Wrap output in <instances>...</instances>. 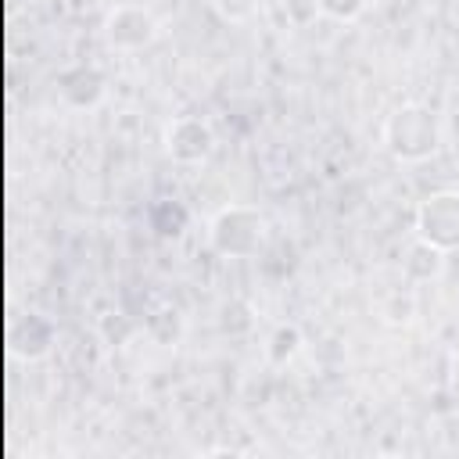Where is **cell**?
Instances as JSON below:
<instances>
[{"label":"cell","instance_id":"6da1fadb","mask_svg":"<svg viewBox=\"0 0 459 459\" xmlns=\"http://www.w3.org/2000/svg\"><path fill=\"white\" fill-rule=\"evenodd\" d=\"M380 140H384V151L394 161H402V165H423V161H430L441 151L445 133H441V118H437V111L430 104L405 100V104H398L384 118Z\"/></svg>","mask_w":459,"mask_h":459},{"label":"cell","instance_id":"7a4b0ae2","mask_svg":"<svg viewBox=\"0 0 459 459\" xmlns=\"http://www.w3.org/2000/svg\"><path fill=\"white\" fill-rule=\"evenodd\" d=\"M269 237V219L255 204H226L212 215L208 222V244L222 258H255L265 247Z\"/></svg>","mask_w":459,"mask_h":459},{"label":"cell","instance_id":"3957f363","mask_svg":"<svg viewBox=\"0 0 459 459\" xmlns=\"http://www.w3.org/2000/svg\"><path fill=\"white\" fill-rule=\"evenodd\" d=\"M412 233L445 255L459 251V190H434L412 212Z\"/></svg>","mask_w":459,"mask_h":459},{"label":"cell","instance_id":"277c9868","mask_svg":"<svg viewBox=\"0 0 459 459\" xmlns=\"http://www.w3.org/2000/svg\"><path fill=\"white\" fill-rule=\"evenodd\" d=\"M100 32H104V43L111 50L136 54V50H147L158 39L161 25L143 4H115V7H108Z\"/></svg>","mask_w":459,"mask_h":459},{"label":"cell","instance_id":"5b68a950","mask_svg":"<svg viewBox=\"0 0 459 459\" xmlns=\"http://www.w3.org/2000/svg\"><path fill=\"white\" fill-rule=\"evenodd\" d=\"M161 147L176 165H201L215 151V129L201 115H176L161 129Z\"/></svg>","mask_w":459,"mask_h":459},{"label":"cell","instance_id":"8992f818","mask_svg":"<svg viewBox=\"0 0 459 459\" xmlns=\"http://www.w3.org/2000/svg\"><path fill=\"white\" fill-rule=\"evenodd\" d=\"M7 341H11V351L22 359V362H39L54 351L57 344V326L50 316L36 312V308H25L18 312L11 323H7Z\"/></svg>","mask_w":459,"mask_h":459},{"label":"cell","instance_id":"52a82bcc","mask_svg":"<svg viewBox=\"0 0 459 459\" xmlns=\"http://www.w3.org/2000/svg\"><path fill=\"white\" fill-rule=\"evenodd\" d=\"M54 86H57V97L68 108L90 111L108 97V72L100 65H93V61H75V65H65L57 72Z\"/></svg>","mask_w":459,"mask_h":459},{"label":"cell","instance_id":"ba28073f","mask_svg":"<svg viewBox=\"0 0 459 459\" xmlns=\"http://www.w3.org/2000/svg\"><path fill=\"white\" fill-rule=\"evenodd\" d=\"M402 269H405V276H409L412 283H430V280H441V273H445V251L416 237V240L405 247Z\"/></svg>","mask_w":459,"mask_h":459},{"label":"cell","instance_id":"9c48e42d","mask_svg":"<svg viewBox=\"0 0 459 459\" xmlns=\"http://www.w3.org/2000/svg\"><path fill=\"white\" fill-rule=\"evenodd\" d=\"M143 330L151 333V341L154 344H165V348H172V344H179V337H183V312L176 308V305H154L151 312H147V319H143Z\"/></svg>","mask_w":459,"mask_h":459},{"label":"cell","instance_id":"30bf717a","mask_svg":"<svg viewBox=\"0 0 459 459\" xmlns=\"http://www.w3.org/2000/svg\"><path fill=\"white\" fill-rule=\"evenodd\" d=\"M186 222H190V212L179 201H154L151 204V230L158 237H183Z\"/></svg>","mask_w":459,"mask_h":459},{"label":"cell","instance_id":"8fae6325","mask_svg":"<svg viewBox=\"0 0 459 459\" xmlns=\"http://www.w3.org/2000/svg\"><path fill=\"white\" fill-rule=\"evenodd\" d=\"M298 348H301V330H298L294 323H280V326L273 330L269 344H265V355H269V362L283 366V362H290V359L298 355Z\"/></svg>","mask_w":459,"mask_h":459},{"label":"cell","instance_id":"7c38bea8","mask_svg":"<svg viewBox=\"0 0 459 459\" xmlns=\"http://www.w3.org/2000/svg\"><path fill=\"white\" fill-rule=\"evenodd\" d=\"M97 330H100V337L108 341V344H115V348H122L133 333H136V323L126 316V312H108V316H100V323H97Z\"/></svg>","mask_w":459,"mask_h":459},{"label":"cell","instance_id":"4fadbf2b","mask_svg":"<svg viewBox=\"0 0 459 459\" xmlns=\"http://www.w3.org/2000/svg\"><path fill=\"white\" fill-rule=\"evenodd\" d=\"M262 0H212V11L226 22V25H247L258 14Z\"/></svg>","mask_w":459,"mask_h":459},{"label":"cell","instance_id":"5bb4252c","mask_svg":"<svg viewBox=\"0 0 459 459\" xmlns=\"http://www.w3.org/2000/svg\"><path fill=\"white\" fill-rule=\"evenodd\" d=\"M280 7H283V18H287L294 29H308V25L323 14L319 0H280Z\"/></svg>","mask_w":459,"mask_h":459},{"label":"cell","instance_id":"9a60e30c","mask_svg":"<svg viewBox=\"0 0 459 459\" xmlns=\"http://www.w3.org/2000/svg\"><path fill=\"white\" fill-rule=\"evenodd\" d=\"M319 7H323V14L333 18V22H355V18L369 7V0H319Z\"/></svg>","mask_w":459,"mask_h":459},{"label":"cell","instance_id":"2e32d148","mask_svg":"<svg viewBox=\"0 0 459 459\" xmlns=\"http://www.w3.org/2000/svg\"><path fill=\"white\" fill-rule=\"evenodd\" d=\"M222 326H226L230 333L247 330V326H251V305H247V301H230V305L222 308Z\"/></svg>","mask_w":459,"mask_h":459},{"label":"cell","instance_id":"e0dca14e","mask_svg":"<svg viewBox=\"0 0 459 459\" xmlns=\"http://www.w3.org/2000/svg\"><path fill=\"white\" fill-rule=\"evenodd\" d=\"M391 305H394V308L387 312V323H409V319H412V312H416L412 298H405V301H402V298L394 294V301H391Z\"/></svg>","mask_w":459,"mask_h":459},{"label":"cell","instance_id":"ac0fdd59","mask_svg":"<svg viewBox=\"0 0 459 459\" xmlns=\"http://www.w3.org/2000/svg\"><path fill=\"white\" fill-rule=\"evenodd\" d=\"M445 373H448V391L459 394V348L448 355V369H445Z\"/></svg>","mask_w":459,"mask_h":459},{"label":"cell","instance_id":"d6986e66","mask_svg":"<svg viewBox=\"0 0 459 459\" xmlns=\"http://www.w3.org/2000/svg\"><path fill=\"white\" fill-rule=\"evenodd\" d=\"M452 14H455V22H459V0H455V7H452Z\"/></svg>","mask_w":459,"mask_h":459}]
</instances>
